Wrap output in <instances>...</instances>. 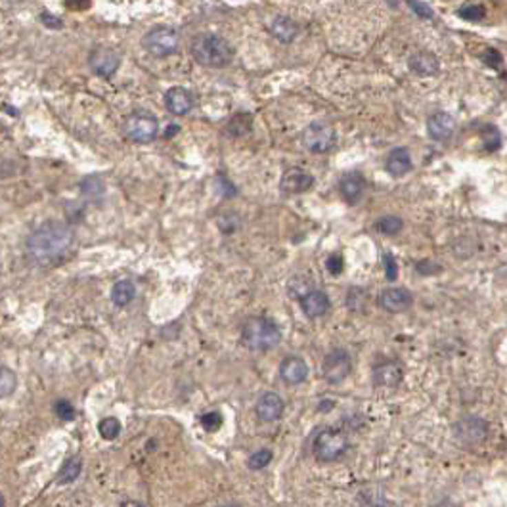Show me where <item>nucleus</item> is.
Returning <instances> with one entry per match:
<instances>
[{
  "label": "nucleus",
  "instance_id": "nucleus-1",
  "mask_svg": "<svg viewBox=\"0 0 507 507\" xmlns=\"http://www.w3.org/2000/svg\"><path fill=\"white\" fill-rule=\"evenodd\" d=\"M73 230L68 224L58 220H48L41 224L29 238H27V255L37 267H54L61 258H65L73 247Z\"/></svg>",
  "mask_w": 507,
  "mask_h": 507
},
{
  "label": "nucleus",
  "instance_id": "nucleus-2",
  "mask_svg": "<svg viewBox=\"0 0 507 507\" xmlns=\"http://www.w3.org/2000/svg\"><path fill=\"white\" fill-rule=\"evenodd\" d=\"M194 60L203 68H226L234 60V48L224 37L213 33H199L189 44Z\"/></svg>",
  "mask_w": 507,
  "mask_h": 507
},
{
  "label": "nucleus",
  "instance_id": "nucleus-3",
  "mask_svg": "<svg viewBox=\"0 0 507 507\" xmlns=\"http://www.w3.org/2000/svg\"><path fill=\"white\" fill-rule=\"evenodd\" d=\"M282 341V331L276 322L265 316H251L241 327V343L249 351H270Z\"/></svg>",
  "mask_w": 507,
  "mask_h": 507
},
{
  "label": "nucleus",
  "instance_id": "nucleus-4",
  "mask_svg": "<svg viewBox=\"0 0 507 507\" xmlns=\"http://www.w3.org/2000/svg\"><path fill=\"white\" fill-rule=\"evenodd\" d=\"M142 46L147 54H152L154 58H169L172 54L178 52L180 46V33L176 29L167 25H159L149 29L144 39H142Z\"/></svg>",
  "mask_w": 507,
  "mask_h": 507
},
{
  "label": "nucleus",
  "instance_id": "nucleus-5",
  "mask_svg": "<svg viewBox=\"0 0 507 507\" xmlns=\"http://www.w3.org/2000/svg\"><path fill=\"white\" fill-rule=\"evenodd\" d=\"M123 132L134 144H149L159 134V121L154 113L138 110L125 119Z\"/></svg>",
  "mask_w": 507,
  "mask_h": 507
},
{
  "label": "nucleus",
  "instance_id": "nucleus-6",
  "mask_svg": "<svg viewBox=\"0 0 507 507\" xmlns=\"http://www.w3.org/2000/svg\"><path fill=\"white\" fill-rule=\"evenodd\" d=\"M312 448L320 462H337L349 450V437L339 429H324L316 435Z\"/></svg>",
  "mask_w": 507,
  "mask_h": 507
},
{
  "label": "nucleus",
  "instance_id": "nucleus-7",
  "mask_svg": "<svg viewBox=\"0 0 507 507\" xmlns=\"http://www.w3.org/2000/svg\"><path fill=\"white\" fill-rule=\"evenodd\" d=\"M301 140L302 146L307 147L310 154H327L335 146L337 136L331 125H327L324 121H314L302 130Z\"/></svg>",
  "mask_w": 507,
  "mask_h": 507
},
{
  "label": "nucleus",
  "instance_id": "nucleus-8",
  "mask_svg": "<svg viewBox=\"0 0 507 507\" xmlns=\"http://www.w3.org/2000/svg\"><path fill=\"white\" fill-rule=\"evenodd\" d=\"M351 370H353V358H351L349 351L341 349V346L327 353L324 364H322V375L331 385H339L341 381H344L349 377Z\"/></svg>",
  "mask_w": 507,
  "mask_h": 507
},
{
  "label": "nucleus",
  "instance_id": "nucleus-9",
  "mask_svg": "<svg viewBox=\"0 0 507 507\" xmlns=\"http://www.w3.org/2000/svg\"><path fill=\"white\" fill-rule=\"evenodd\" d=\"M454 437L457 442L467 444V446L481 444L488 437V423L477 415H467L454 425Z\"/></svg>",
  "mask_w": 507,
  "mask_h": 507
},
{
  "label": "nucleus",
  "instance_id": "nucleus-10",
  "mask_svg": "<svg viewBox=\"0 0 507 507\" xmlns=\"http://www.w3.org/2000/svg\"><path fill=\"white\" fill-rule=\"evenodd\" d=\"M90 68L100 77H112L121 65V54L107 46H98L90 52Z\"/></svg>",
  "mask_w": 507,
  "mask_h": 507
},
{
  "label": "nucleus",
  "instance_id": "nucleus-11",
  "mask_svg": "<svg viewBox=\"0 0 507 507\" xmlns=\"http://www.w3.org/2000/svg\"><path fill=\"white\" fill-rule=\"evenodd\" d=\"M412 293L404 287H387L379 293V307L391 314H400L412 307Z\"/></svg>",
  "mask_w": 507,
  "mask_h": 507
},
{
  "label": "nucleus",
  "instance_id": "nucleus-12",
  "mask_svg": "<svg viewBox=\"0 0 507 507\" xmlns=\"http://www.w3.org/2000/svg\"><path fill=\"white\" fill-rule=\"evenodd\" d=\"M312 186H314V176L309 174L307 171H302V169H297V167L287 169L284 172V176H282V180H280V189H282V194H285V196L304 194Z\"/></svg>",
  "mask_w": 507,
  "mask_h": 507
},
{
  "label": "nucleus",
  "instance_id": "nucleus-13",
  "mask_svg": "<svg viewBox=\"0 0 507 507\" xmlns=\"http://www.w3.org/2000/svg\"><path fill=\"white\" fill-rule=\"evenodd\" d=\"M285 404L282 400V396L276 395V393H265V395L258 396L257 404H255V413L260 422L272 423L278 422L282 415H284Z\"/></svg>",
  "mask_w": 507,
  "mask_h": 507
},
{
  "label": "nucleus",
  "instance_id": "nucleus-14",
  "mask_svg": "<svg viewBox=\"0 0 507 507\" xmlns=\"http://www.w3.org/2000/svg\"><path fill=\"white\" fill-rule=\"evenodd\" d=\"M165 107L174 117L188 115L194 107V94L184 86H172L165 94Z\"/></svg>",
  "mask_w": 507,
  "mask_h": 507
},
{
  "label": "nucleus",
  "instance_id": "nucleus-15",
  "mask_svg": "<svg viewBox=\"0 0 507 507\" xmlns=\"http://www.w3.org/2000/svg\"><path fill=\"white\" fill-rule=\"evenodd\" d=\"M366 192V178L362 172H346L339 180V194L349 205H356Z\"/></svg>",
  "mask_w": 507,
  "mask_h": 507
},
{
  "label": "nucleus",
  "instance_id": "nucleus-16",
  "mask_svg": "<svg viewBox=\"0 0 507 507\" xmlns=\"http://www.w3.org/2000/svg\"><path fill=\"white\" fill-rule=\"evenodd\" d=\"M456 130V119L446 112H437L427 119V134L431 140L437 142H444L448 138H452Z\"/></svg>",
  "mask_w": 507,
  "mask_h": 507
},
{
  "label": "nucleus",
  "instance_id": "nucleus-17",
  "mask_svg": "<svg viewBox=\"0 0 507 507\" xmlns=\"http://www.w3.org/2000/svg\"><path fill=\"white\" fill-rule=\"evenodd\" d=\"M280 377L285 385H301L309 377V366L299 356H287L280 364Z\"/></svg>",
  "mask_w": 507,
  "mask_h": 507
},
{
  "label": "nucleus",
  "instance_id": "nucleus-18",
  "mask_svg": "<svg viewBox=\"0 0 507 507\" xmlns=\"http://www.w3.org/2000/svg\"><path fill=\"white\" fill-rule=\"evenodd\" d=\"M404 377V370L398 362H383L373 370V383L379 387H398Z\"/></svg>",
  "mask_w": 507,
  "mask_h": 507
},
{
  "label": "nucleus",
  "instance_id": "nucleus-19",
  "mask_svg": "<svg viewBox=\"0 0 507 507\" xmlns=\"http://www.w3.org/2000/svg\"><path fill=\"white\" fill-rule=\"evenodd\" d=\"M408 68L413 75H420V77H433L440 71V63L437 60V56H433L429 52H415L410 56L408 60Z\"/></svg>",
  "mask_w": 507,
  "mask_h": 507
},
{
  "label": "nucleus",
  "instance_id": "nucleus-20",
  "mask_svg": "<svg viewBox=\"0 0 507 507\" xmlns=\"http://www.w3.org/2000/svg\"><path fill=\"white\" fill-rule=\"evenodd\" d=\"M385 167H387L389 174H393L395 178H400V176H404V174H408V172L412 171L413 161L412 155L408 152V147H395V149L387 155Z\"/></svg>",
  "mask_w": 507,
  "mask_h": 507
},
{
  "label": "nucleus",
  "instance_id": "nucleus-21",
  "mask_svg": "<svg viewBox=\"0 0 507 507\" xmlns=\"http://www.w3.org/2000/svg\"><path fill=\"white\" fill-rule=\"evenodd\" d=\"M301 309L309 318H320L329 310V297L320 289H312L301 299Z\"/></svg>",
  "mask_w": 507,
  "mask_h": 507
},
{
  "label": "nucleus",
  "instance_id": "nucleus-22",
  "mask_svg": "<svg viewBox=\"0 0 507 507\" xmlns=\"http://www.w3.org/2000/svg\"><path fill=\"white\" fill-rule=\"evenodd\" d=\"M270 33L274 34L280 43L289 44V43H293V41H295V37L299 34V25L293 21L291 17L278 16L274 21H272V25H270Z\"/></svg>",
  "mask_w": 507,
  "mask_h": 507
},
{
  "label": "nucleus",
  "instance_id": "nucleus-23",
  "mask_svg": "<svg viewBox=\"0 0 507 507\" xmlns=\"http://www.w3.org/2000/svg\"><path fill=\"white\" fill-rule=\"evenodd\" d=\"M134 297H136V287L130 280H119L117 284L113 285L112 301L117 307H127V304L134 301Z\"/></svg>",
  "mask_w": 507,
  "mask_h": 507
},
{
  "label": "nucleus",
  "instance_id": "nucleus-24",
  "mask_svg": "<svg viewBox=\"0 0 507 507\" xmlns=\"http://www.w3.org/2000/svg\"><path fill=\"white\" fill-rule=\"evenodd\" d=\"M81 471H83V462H81V457H69L68 462L61 465L60 475H58V482H60V484H69V482L77 481Z\"/></svg>",
  "mask_w": 507,
  "mask_h": 507
},
{
  "label": "nucleus",
  "instance_id": "nucleus-25",
  "mask_svg": "<svg viewBox=\"0 0 507 507\" xmlns=\"http://www.w3.org/2000/svg\"><path fill=\"white\" fill-rule=\"evenodd\" d=\"M402 228H404L402 218H398L395 215L383 216V218H379L377 223H375V230L383 234V236H396V234L402 232Z\"/></svg>",
  "mask_w": 507,
  "mask_h": 507
},
{
  "label": "nucleus",
  "instance_id": "nucleus-26",
  "mask_svg": "<svg viewBox=\"0 0 507 507\" xmlns=\"http://www.w3.org/2000/svg\"><path fill=\"white\" fill-rule=\"evenodd\" d=\"M251 127H253V115H249V113H240V115L232 117L226 130L232 132L234 136H243V134L249 132Z\"/></svg>",
  "mask_w": 507,
  "mask_h": 507
},
{
  "label": "nucleus",
  "instance_id": "nucleus-27",
  "mask_svg": "<svg viewBox=\"0 0 507 507\" xmlns=\"http://www.w3.org/2000/svg\"><path fill=\"white\" fill-rule=\"evenodd\" d=\"M17 387V377L14 371L2 366L0 368V398H8L10 395H14V391Z\"/></svg>",
  "mask_w": 507,
  "mask_h": 507
},
{
  "label": "nucleus",
  "instance_id": "nucleus-28",
  "mask_svg": "<svg viewBox=\"0 0 507 507\" xmlns=\"http://www.w3.org/2000/svg\"><path fill=\"white\" fill-rule=\"evenodd\" d=\"M98 431H100L102 439L115 440L121 433L119 420H117V417H105V420H102L100 425H98Z\"/></svg>",
  "mask_w": 507,
  "mask_h": 507
},
{
  "label": "nucleus",
  "instance_id": "nucleus-29",
  "mask_svg": "<svg viewBox=\"0 0 507 507\" xmlns=\"http://www.w3.org/2000/svg\"><path fill=\"white\" fill-rule=\"evenodd\" d=\"M482 136V144L488 152H494L499 147V130L494 127V125H484L481 130Z\"/></svg>",
  "mask_w": 507,
  "mask_h": 507
},
{
  "label": "nucleus",
  "instance_id": "nucleus-30",
  "mask_svg": "<svg viewBox=\"0 0 507 507\" xmlns=\"http://www.w3.org/2000/svg\"><path fill=\"white\" fill-rule=\"evenodd\" d=\"M272 457H274L272 450H258V452H255L249 457L247 465H249V469H253V471H260V469H265L272 462Z\"/></svg>",
  "mask_w": 507,
  "mask_h": 507
},
{
  "label": "nucleus",
  "instance_id": "nucleus-31",
  "mask_svg": "<svg viewBox=\"0 0 507 507\" xmlns=\"http://www.w3.org/2000/svg\"><path fill=\"white\" fill-rule=\"evenodd\" d=\"M459 17H464L467 21H479L484 17V8L479 6V4H465L462 8L457 10Z\"/></svg>",
  "mask_w": 507,
  "mask_h": 507
},
{
  "label": "nucleus",
  "instance_id": "nucleus-32",
  "mask_svg": "<svg viewBox=\"0 0 507 507\" xmlns=\"http://www.w3.org/2000/svg\"><path fill=\"white\" fill-rule=\"evenodd\" d=\"M201 425L209 433H215L223 427V415L220 412H207L205 415H201Z\"/></svg>",
  "mask_w": 507,
  "mask_h": 507
},
{
  "label": "nucleus",
  "instance_id": "nucleus-33",
  "mask_svg": "<svg viewBox=\"0 0 507 507\" xmlns=\"http://www.w3.org/2000/svg\"><path fill=\"white\" fill-rule=\"evenodd\" d=\"M351 297H346V301H349V309L354 310V312H358V310L364 309V289L360 287H353L351 291H349Z\"/></svg>",
  "mask_w": 507,
  "mask_h": 507
},
{
  "label": "nucleus",
  "instance_id": "nucleus-34",
  "mask_svg": "<svg viewBox=\"0 0 507 507\" xmlns=\"http://www.w3.org/2000/svg\"><path fill=\"white\" fill-rule=\"evenodd\" d=\"M54 408H56V413H58V417H60V420H63V422H71V420L75 417V408H73V404H71V402H68V400H58Z\"/></svg>",
  "mask_w": 507,
  "mask_h": 507
},
{
  "label": "nucleus",
  "instance_id": "nucleus-35",
  "mask_svg": "<svg viewBox=\"0 0 507 507\" xmlns=\"http://www.w3.org/2000/svg\"><path fill=\"white\" fill-rule=\"evenodd\" d=\"M81 189L85 192L86 196H100V194H103V184L100 178H86L81 184Z\"/></svg>",
  "mask_w": 507,
  "mask_h": 507
},
{
  "label": "nucleus",
  "instance_id": "nucleus-36",
  "mask_svg": "<svg viewBox=\"0 0 507 507\" xmlns=\"http://www.w3.org/2000/svg\"><path fill=\"white\" fill-rule=\"evenodd\" d=\"M383 265H385V276H387L389 282H395L396 276H398V265H396V258L387 253L383 258Z\"/></svg>",
  "mask_w": 507,
  "mask_h": 507
},
{
  "label": "nucleus",
  "instance_id": "nucleus-37",
  "mask_svg": "<svg viewBox=\"0 0 507 507\" xmlns=\"http://www.w3.org/2000/svg\"><path fill=\"white\" fill-rule=\"evenodd\" d=\"M408 6L413 10L415 16L425 17V19H429V17L435 16V10L431 8L427 2H408Z\"/></svg>",
  "mask_w": 507,
  "mask_h": 507
},
{
  "label": "nucleus",
  "instance_id": "nucleus-38",
  "mask_svg": "<svg viewBox=\"0 0 507 507\" xmlns=\"http://www.w3.org/2000/svg\"><path fill=\"white\" fill-rule=\"evenodd\" d=\"M326 268L333 276H339L341 272H343V268H344L343 257H341V255H331V257H327Z\"/></svg>",
  "mask_w": 507,
  "mask_h": 507
},
{
  "label": "nucleus",
  "instance_id": "nucleus-39",
  "mask_svg": "<svg viewBox=\"0 0 507 507\" xmlns=\"http://www.w3.org/2000/svg\"><path fill=\"white\" fill-rule=\"evenodd\" d=\"M41 21H43L46 27H50V29H61V27H63V21H61L60 17H56L54 14H50V12H43V14H41Z\"/></svg>",
  "mask_w": 507,
  "mask_h": 507
},
{
  "label": "nucleus",
  "instance_id": "nucleus-40",
  "mask_svg": "<svg viewBox=\"0 0 507 507\" xmlns=\"http://www.w3.org/2000/svg\"><path fill=\"white\" fill-rule=\"evenodd\" d=\"M439 265H435V262H431V260H422L417 267H415V270L420 272V274L423 276H429V274H437L435 270H439Z\"/></svg>",
  "mask_w": 507,
  "mask_h": 507
},
{
  "label": "nucleus",
  "instance_id": "nucleus-41",
  "mask_svg": "<svg viewBox=\"0 0 507 507\" xmlns=\"http://www.w3.org/2000/svg\"><path fill=\"white\" fill-rule=\"evenodd\" d=\"M373 507H400V506L395 504V501H389V499H381V501H377Z\"/></svg>",
  "mask_w": 507,
  "mask_h": 507
},
{
  "label": "nucleus",
  "instance_id": "nucleus-42",
  "mask_svg": "<svg viewBox=\"0 0 507 507\" xmlns=\"http://www.w3.org/2000/svg\"><path fill=\"white\" fill-rule=\"evenodd\" d=\"M121 507H144L140 501H134V499H129V501H125Z\"/></svg>",
  "mask_w": 507,
  "mask_h": 507
},
{
  "label": "nucleus",
  "instance_id": "nucleus-43",
  "mask_svg": "<svg viewBox=\"0 0 507 507\" xmlns=\"http://www.w3.org/2000/svg\"><path fill=\"white\" fill-rule=\"evenodd\" d=\"M329 408H333V402H326V400H324V402L320 404V410H322V412H327Z\"/></svg>",
  "mask_w": 507,
  "mask_h": 507
},
{
  "label": "nucleus",
  "instance_id": "nucleus-44",
  "mask_svg": "<svg viewBox=\"0 0 507 507\" xmlns=\"http://www.w3.org/2000/svg\"><path fill=\"white\" fill-rule=\"evenodd\" d=\"M180 130V127H176V125H171L169 129H167V138L172 136V132H178Z\"/></svg>",
  "mask_w": 507,
  "mask_h": 507
},
{
  "label": "nucleus",
  "instance_id": "nucleus-45",
  "mask_svg": "<svg viewBox=\"0 0 507 507\" xmlns=\"http://www.w3.org/2000/svg\"><path fill=\"white\" fill-rule=\"evenodd\" d=\"M0 507H4V496L0 494Z\"/></svg>",
  "mask_w": 507,
  "mask_h": 507
},
{
  "label": "nucleus",
  "instance_id": "nucleus-46",
  "mask_svg": "<svg viewBox=\"0 0 507 507\" xmlns=\"http://www.w3.org/2000/svg\"><path fill=\"white\" fill-rule=\"evenodd\" d=\"M224 507H240V506H234V504H230V506H224Z\"/></svg>",
  "mask_w": 507,
  "mask_h": 507
}]
</instances>
